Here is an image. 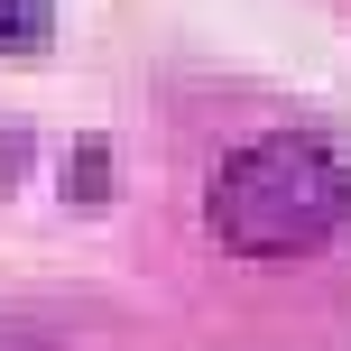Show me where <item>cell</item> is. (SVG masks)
Returning a JSON list of instances; mask_svg holds the SVG:
<instances>
[{"label":"cell","instance_id":"7a4b0ae2","mask_svg":"<svg viewBox=\"0 0 351 351\" xmlns=\"http://www.w3.org/2000/svg\"><path fill=\"white\" fill-rule=\"evenodd\" d=\"M56 37V0H0V47L10 56H37Z\"/></svg>","mask_w":351,"mask_h":351},{"label":"cell","instance_id":"6da1fadb","mask_svg":"<svg viewBox=\"0 0 351 351\" xmlns=\"http://www.w3.org/2000/svg\"><path fill=\"white\" fill-rule=\"evenodd\" d=\"M204 213H213V241L241 250V259H305V250H324L342 231L351 176H342V158L324 139L268 130V139H250L241 158L213 176Z\"/></svg>","mask_w":351,"mask_h":351}]
</instances>
